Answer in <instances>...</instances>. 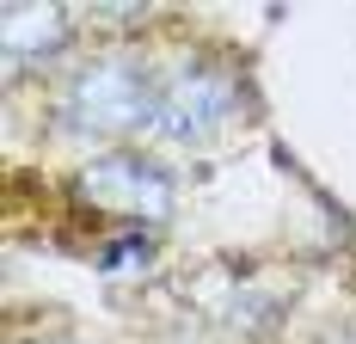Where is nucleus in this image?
I'll use <instances>...</instances> for the list:
<instances>
[{
	"instance_id": "f257e3e1",
	"label": "nucleus",
	"mask_w": 356,
	"mask_h": 344,
	"mask_svg": "<svg viewBox=\"0 0 356 344\" xmlns=\"http://www.w3.org/2000/svg\"><path fill=\"white\" fill-rule=\"evenodd\" d=\"M154 99H160V86L136 62H92L68 86V123L92 130V136H117V130L154 123Z\"/></svg>"
},
{
	"instance_id": "f03ea898",
	"label": "nucleus",
	"mask_w": 356,
	"mask_h": 344,
	"mask_svg": "<svg viewBox=\"0 0 356 344\" xmlns=\"http://www.w3.org/2000/svg\"><path fill=\"white\" fill-rule=\"evenodd\" d=\"M234 117V80L215 68H178L154 99V136L166 141H203Z\"/></svg>"
},
{
	"instance_id": "39448f33",
	"label": "nucleus",
	"mask_w": 356,
	"mask_h": 344,
	"mask_svg": "<svg viewBox=\"0 0 356 344\" xmlns=\"http://www.w3.org/2000/svg\"><path fill=\"white\" fill-rule=\"evenodd\" d=\"M142 265H147V240H123V246H111L105 271H142Z\"/></svg>"
},
{
	"instance_id": "20e7f679",
	"label": "nucleus",
	"mask_w": 356,
	"mask_h": 344,
	"mask_svg": "<svg viewBox=\"0 0 356 344\" xmlns=\"http://www.w3.org/2000/svg\"><path fill=\"white\" fill-rule=\"evenodd\" d=\"M62 43H68V13L62 6H6L0 13V49H6L13 68L56 56Z\"/></svg>"
},
{
	"instance_id": "7ed1b4c3",
	"label": "nucleus",
	"mask_w": 356,
	"mask_h": 344,
	"mask_svg": "<svg viewBox=\"0 0 356 344\" xmlns=\"http://www.w3.org/2000/svg\"><path fill=\"white\" fill-rule=\"evenodd\" d=\"M80 191L92 197V209H111L123 221H166L172 215V178L160 166H147L136 154H105L80 172Z\"/></svg>"
}]
</instances>
